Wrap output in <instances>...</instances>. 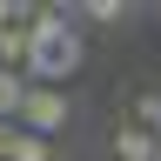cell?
Instances as JSON below:
<instances>
[{
	"instance_id": "3",
	"label": "cell",
	"mask_w": 161,
	"mask_h": 161,
	"mask_svg": "<svg viewBox=\"0 0 161 161\" xmlns=\"http://www.w3.org/2000/svg\"><path fill=\"white\" fill-rule=\"evenodd\" d=\"M114 154H121V161H161V134L121 121V128H114Z\"/></svg>"
},
{
	"instance_id": "5",
	"label": "cell",
	"mask_w": 161,
	"mask_h": 161,
	"mask_svg": "<svg viewBox=\"0 0 161 161\" xmlns=\"http://www.w3.org/2000/svg\"><path fill=\"white\" fill-rule=\"evenodd\" d=\"M20 101H27V74L0 67V121H20Z\"/></svg>"
},
{
	"instance_id": "4",
	"label": "cell",
	"mask_w": 161,
	"mask_h": 161,
	"mask_svg": "<svg viewBox=\"0 0 161 161\" xmlns=\"http://www.w3.org/2000/svg\"><path fill=\"white\" fill-rule=\"evenodd\" d=\"M34 7H27V20H14L7 34H0V67H14V74H27V54H34Z\"/></svg>"
},
{
	"instance_id": "7",
	"label": "cell",
	"mask_w": 161,
	"mask_h": 161,
	"mask_svg": "<svg viewBox=\"0 0 161 161\" xmlns=\"http://www.w3.org/2000/svg\"><path fill=\"white\" fill-rule=\"evenodd\" d=\"M7 161H54V148H47L40 134H27V128H20V141H14V154H7Z\"/></svg>"
},
{
	"instance_id": "2",
	"label": "cell",
	"mask_w": 161,
	"mask_h": 161,
	"mask_svg": "<svg viewBox=\"0 0 161 161\" xmlns=\"http://www.w3.org/2000/svg\"><path fill=\"white\" fill-rule=\"evenodd\" d=\"M60 121H67V94H60V87H34V80H27L20 128H27V134H40V141H54V134H60Z\"/></svg>"
},
{
	"instance_id": "10",
	"label": "cell",
	"mask_w": 161,
	"mask_h": 161,
	"mask_svg": "<svg viewBox=\"0 0 161 161\" xmlns=\"http://www.w3.org/2000/svg\"><path fill=\"white\" fill-rule=\"evenodd\" d=\"M14 20H27V7H14V0H0V34H7Z\"/></svg>"
},
{
	"instance_id": "6",
	"label": "cell",
	"mask_w": 161,
	"mask_h": 161,
	"mask_svg": "<svg viewBox=\"0 0 161 161\" xmlns=\"http://www.w3.org/2000/svg\"><path fill=\"white\" fill-rule=\"evenodd\" d=\"M134 128H148V134H161V94H134Z\"/></svg>"
},
{
	"instance_id": "8",
	"label": "cell",
	"mask_w": 161,
	"mask_h": 161,
	"mask_svg": "<svg viewBox=\"0 0 161 161\" xmlns=\"http://www.w3.org/2000/svg\"><path fill=\"white\" fill-rule=\"evenodd\" d=\"M87 20H101V27H108V20H128V7H114V0H94V7H87Z\"/></svg>"
},
{
	"instance_id": "1",
	"label": "cell",
	"mask_w": 161,
	"mask_h": 161,
	"mask_svg": "<svg viewBox=\"0 0 161 161\" xmlns=\"http://www.w3.org/2000/svg\"><path fill=\"white\" fill-rule=\"evenodd\" d=\"M34 54H27V80L34 87H60L67 74H80V60H87V40L80 27L67 20V7H34Z\"/></svg>"
},
{
	"instance_id": "9",
	"label": "cell",
	"mask_w": 161,
	"mask_h": 161,
	"mask_svg": "<svg viewBox=\"0 0 161 161\" xmlns=\"http://www.w3.org/2000/svg\"><path fill=\"white\" fill-rule=\"evenodd\" d=\"M14 141H20V121H0V161L14 154Z\"/></svg>"
}]
</instances>
